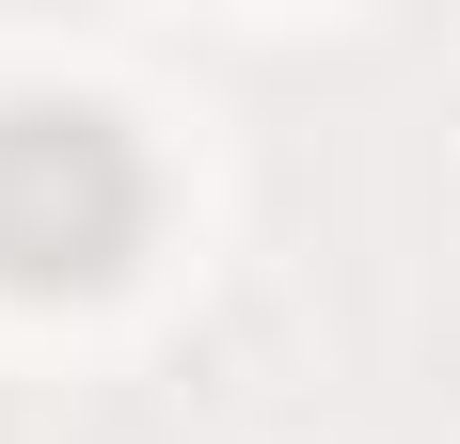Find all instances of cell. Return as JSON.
Masks as SVG:
<instances>
[{
  "label": "cell",
  "instance_id": "6da1fadb",
  "mask_svg": "<svg viewBox=\"0 0 460 444\" xmlns=\"http://www.w3.org/2000/svg\"><path fill=\"white\" fill-rule=\"evenodd\" d=\"M143 222H159V175H143L128 111H95V95H0V286H111L143 254Z\"/></svg>",
  "mask_w": 460,
  "mask_h": 444
}]
</instances>
